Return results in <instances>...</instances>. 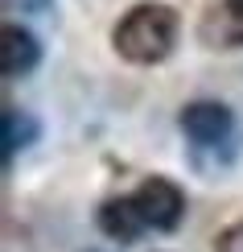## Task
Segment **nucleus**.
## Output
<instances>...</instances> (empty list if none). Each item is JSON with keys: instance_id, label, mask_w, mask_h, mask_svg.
<instances>
[{"instance_id": "f257e3e1", "label": "nucleus", "mask_w": 243, "mask_h": 252, "mask_svg": "<svg viewBox=\"0 0 243 252\" xmlns=\"http://www.w3.org/2000/svg\"><path fill=\"white\" fill-rule=\"evenodd\" d=\"M173 41H177V13L169 4H136L111 29V46L120 50V58L136 62V66H153V62L169 58Z\"/></svg>"}, {"instance_id": "f03ea898", "label": "nucleus", "mask_w": 243, "mask_h": 252, "mask_svg": "<svg viewBox=\"0 0 243 252\" xmlns=\"http://www.w3.org/2000/svg\"><path fill=\"white\" fill-rule=\"evenodd\" d=\"M136 207H140L144 223L157 227V232H173L177 223H182L186 215V194L177 182H169V178H144L140 190L132 194Z\"/></svg>"}, {"instance_id": "7ed1b4c3", "label": "nucleus", "mask_w": 243, "mask_h": 252, "mask_svg": "<svg viewBox=\"0 0 243 252\" xmlns=\"http://www.w3.org/2000/svg\"><path fill=\"white\" fill-rule=\"evenodd\" d=\"M231 124H235L231 120V108H223L215 99H198L182 112V132L194 145H223L231 136Z\"/></svg>"}, {"instance_id": "20e7f679", "label": "nucleus", "mask_w": 243, "mask_h": 252, "mask_svg": "<svg viewBox=\"0 0 243 252\" xmlns=\"http://www.w3.org/2000/svg\"><path fill=\"white\" fill-rule=\"evenodd\" d=\"M198 37L210 50H239L243 46V0H223V4H210Z\"/></svg>"}, {"instance_id": "39448f33", "label": "nucleus", "mask_w": 243, "mask_h": 252, "mask_svg": "<svg viewBox=\"0 0 243 252\" xmlns=\"http://www.w3.org/2000/svg\"><path fill=\"white\" fill-rule=\"evenodd\" d=\"M0 70H4L8 79H21L29 75V70L41 62V41L29 33L25 25H4V33H0Z\"/></svg>"}, {"instance_id": "423d86ee", "label": "nucleus", "mask_w": 243, "mask_h": 252, "mask_svg": "<svg viewBox=\"0 0 243 252\" xmlns=\"http://www.w3.org/2000/svg\"><path fill=\"white\" fill-rule=\"evenodd\" d=\"M99 227H103V236L120 240V244H132L149 223H144L136 198H108V203L99 207Z\"/></svg>"}, {"instance_id": "0eeeda50", "label": "nucleus", "mask_w": 243, "mask_h": 252, "mask_svg": "<svg viewBox=\"0 0 243 252\" xmlns=\"http://www.w3.org/2000/svg\"><path fill=\"white\" fill-rule=\"evenodd\" d=\"M0 128H4V157H13L17 149H29V145L37 141V120L29 116V112L21 108H4V116H0Z\"/></svg>"}, {"instance_id": "6e6552de", "label": "nucleus", "mask_w": 243, "mask_h": 252, "mask_svg": "<svg viewBox=\"0 0 243 252\" xmlns=\"http://www.w3.org/2000/svg\"><path fill=\"white\" fill-rule=\"evenodd\" d=\"M215 252H243V223H231V227H223V236H218Z\"/></svg>"}, {"instance_id": "1a4fd4ad", "label": "nucleus", "mask_w": 243, "mask_h": 252, "mask_svg": "<svg viewBox=\"0 0 243 252\" xmlns=\"http://www.w3.org/2000/svg\"><path fill=\"white\" fill-rule=\"evenodd\" d=\"M17 4H21V13H50L54 0H17Z\"/></svg>"}]
</instances>
